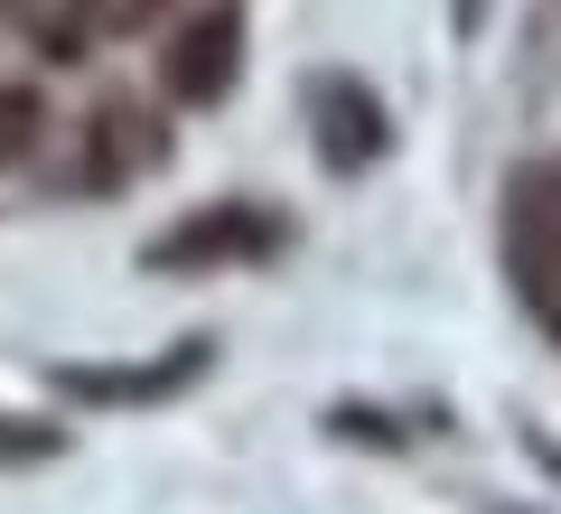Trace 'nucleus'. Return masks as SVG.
Segmentation results:
<instances>
[{
	"label": "nucleus",
	"instance_id": "obj_1",
	"mask_svg": "<svg viewBox=\"0 0 561 514\" xmlns=\"http://www.w3.org/2000/svg\"><path fill=\"white\" fill-rule=\"evenodd\" d=\"M505 272L524 309L561 336V159H534L505 179Z\"/></svg>",
	"mask_w": 561,
	"mask_h": 514
},
{
	"label": "nucleus",
	"instance_id": "obj_2",
	"mask_svg": "<svg viewBox=\"0 0 561 514\" xmlns=\"http://www.w3.org/2000/svg\"><path fill=\"white\" fill-rule=\"evenodd\" d=\"M160 76H169V94H179V103H225V94H234V76H243V10H234V0L187 10Z\"/></svg>",
	"mask_w": 561,
	"mask_h": 514
},
{
	"label": "nucleus",
	"instance_id": "obj_3",
	"mask_svg": "<svg viewBox=\"0 0 561 514\" xmlns=\"http://www.w3.org/2000/svg\"><path fill=\"white\" fill-rule=\"evenodd\" d=\"M272 243H280L272 206H197V216L169 225L140 262H150V272H216V262H253V253H272Z\"/></svg>",
	"mask_w": 561,
	"mask_h": 514
},
{
	"label": "nucleus",
	"instance_id": "obj_4",
	"mask_svg": "<svg viewBox=\"0 0 561 514\" xmlns=\"http://www.w3.org/2000/svg\"><path fill=\"white\" fill-rule=\"evenodd\" d=\"M94 150H84V187H131L140 169H160V122L131 113V103H113V113H94Z\"/></svg>",
	"mask_w": 561,
	"mask_h": 514
},
{
	"label": "nucleus",
	"instance_id": "obj_5",
	"mask_svg": "<svg viewBox=\"0 0 561 514\" xmlns=\"http://www.w3.org/2000/svg\"><path fill=\"white\" fill-rule=\"evenodd\" d=\"M319 150L337 159V169L383 159V103L365 94L356 76H328V84H319Z\"/></svg>",
	"mask_w": 561,
	"mask_h": 514
},
{
	"label": "nucleus",
	"instance_id": "obj_6",
	"mask_svg": "<svg viewBox=\"0 0 561 514\" xmlns=\"http://www.w3.org/2000/svg\"><path fill=\"white\" fill-rule=\"evenodd\" d=\"M197 356L206 346H179V356H160L150 375H84V365H66V393H84V402H150V393H179V384L197 375Z\"/></svg>",
	"mask_w": 561,
	"mask_h": 514
},
{
	"label": "nucleus",
	"instance_id": "obj_7",
	"mask_svg": "<svg viewBox=\"0 0 561 514\" xmlns=\"http://www.w3.org/2000/svg\"><path fill=\"white\" fill-rule=\"evenodd\" d=\"M38 132H47L38 84H0V169H20V159L38 150Z\"/></svg>",
	"mask_w": 561,
	"mask_h": 514
},
{
	"label": "nucleus",
	"instance_id": "obj_8",
	"mask_svg": "<svg viewBox=\"0 0 561 514\" xmlns=\"http://www.w3.org/2000/svg\"><path fill=\"white\" fill-rule=\"evenodd\" d=\"M66 10H76V28L84 38H131V28H150L169 10V0H66Z\"/></svg>",
	"mask_w": 561,
	"mask_h": 514
},
{
	"label": "nucleus",
	"instance_id": "obj_9",
	"mask_svg": "<svg viewBox=\"0 0 561 514\" xmlns=\"http://www.w3.org/2000/svg\"><path fill=\"white\" fill-rule=\"evenodd\" d=\"M10 20H20V0H0V28H10Z\"/></svg>",
	"mask_w": 561,
	"mask_h": 514
}]
</instances>
